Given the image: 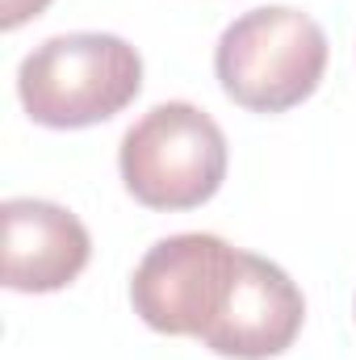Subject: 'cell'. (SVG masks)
<instances>
[{"instance_id":"cell-1","label":"cell","mask_w":356,"mask_h":360,"mask_svg":"<svg viewBox=\"0 0 356 360\" xmlns=\"http://www.w3.org/2000/svg\"><path fill=\"white\" fill-rule=\"evenodd\" d=\"M143 89V59L117 34H59L25 55L17 96L38 126L80 130L109 122Z\"/></svg>"},{"instance_id":"cell-2","label":"cell","mask_w":356,"mask_h":360,"mask_svg":"<svg viewBox=\"0 0 356 360\" xmlns=\"http://www.w3.org/2000/svg\"><path fill=\"white\" fill-rule=\"evenodd\" d=\"M214 72L235 105L252 113H285L319 89L327 72V34L302 8H252L222 30Z\"/></svg>"},{"instance_id":"cell-3","label":"cell","mask_w":356,"mask_h":360,"mask_svg":"<svg viewBox=\"0 0 356 360\" xmlns=\"http://www.w3.org/2000/svg\"><path fill=\"white\" fill-rule=\"evenodd\" d=\"M117 168L139 205L197 210L227 180V134L205 109L168 101L126 130Z\"/></svg>"},{"instance_id":"cell-4","label":"cell","mask_w":356,"mask_h":360,"mask_svg":"<svg viewBox=\"0 0 356 360\" xmlns=\"http://www.w3.org/2000/svg\"><path fill=\"white\" fill-rule=\"evenodd\" d=\"M239 252L218 235H172L160 239L134 269L130 302L134 314L160 335H205L222 314Z\"/></svg>"},{"instance_id":"cell-5","label":"cell","mask_w":356,"mask_h":360,"mask_svg":"<svg viewBox=\"0 0 356 360\" xmlns=\"http://www.w3.org/2000/svg\"><path fill=\"white\" fill-rule=\"evenodd\" d=\"M302 319H306V302H302V289L289 281V272L276 269L265 256L239 252L227 306L205 327L201 344L218 356L268 360L281 356L298 340Z\"/></svg>"},{"instance_id":"cell-6","label":"cell","mask_w":356,"mask_h":360,"mask_svg":"<svg viewBox=\"0 0 356 360\" xmlns=\"http://www.w3.org/2000/svg\"><path fill=\"white\" fill-rule=\"evenodd\" d=\"M4 222V285L17 293H55L72 285L89 264V231L84 222L34 197H13L0 205Z\"/></svg>"},{"instance_id":"cell-7","label":"cell","mask_w":356,"mask_h":360,"mask_svg":"<svg viewBox=\"0 0 356 360\" xmlns=\"http://www.w3.org/2000/svg\"><path fill=\"white\" fill-rule=\"evenodd\" d=\"M46 4H51V0H4L0 25H4V30H17V25H25L30 17H38V13H42Z\"/></svg>"}]
</instances>
